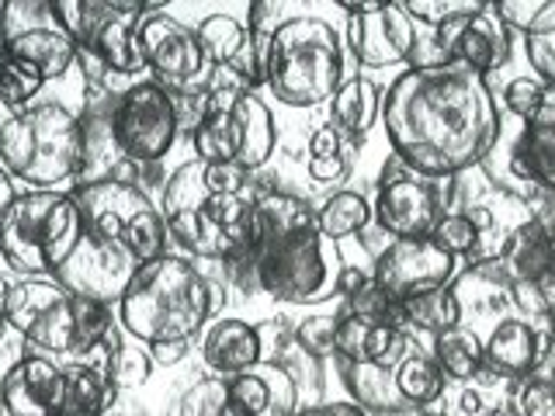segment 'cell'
<instances>
[{"instance_id": "cell-50", "label": "cell", "mask_w": 555, "mask_h": 416, "mask_svg": "<svg viewBox=\"0 0 555 416\" xmlns=\"http://www.w3.org/2000/svg\"><path fill=\"white\" fill-rule=\"evenodd\" d=\"M0 49H4V0H0Z\"/></svg>"}, {"instance_id": "cell-49", "label": "cell", "mask_w": 555, "mask_h": 416, "mask_svg": "<svg viewBox=\"0 0 555 416\" xmlns=\"http://www.w3.org/2000/svg\"><path fill=\"white\" fill-rule=\"evenodd\" d=\"M14 198H17V191H14V178H11V173H8L4 167H0V212H4V208H8Z\"/></svg>"}, {"instance_id": "cell-26", "label": "cell", "mask_w": 555, "mask_h": 416, "mask_svg": "<svg viewBox=\"0 0 555 416\" xmlns=\"http://www.w3.org/2000/svg\"><path fill=\"white\" fill-rule=\"evenodd\" d=\"M326 121L334 126L354 150L369 139L372 126L382 118V87L369 77H351L337 87L326 101Z\"/></svg>"}, {"instance_id": "cell-51", "label": "cell", "mask_w": 555, "mask_h": 416, "mask_svg": "<svg viewBox=\"0 0 555 416\" xmlns=\"http://www.w3.org/2000/svg\"><path fill=\"white\" fill-rule=\"evenodd\" d=\"M8 329H11V326H8V320H4V312H0V343H4V337H8Z\"/></svg>"}, {"instance_id": "cell-15", "label": "cell", "mask_w": 555, "mask_h": 416, "mask_svg": "<svg viewBox=\"0 0 555 416\" xmlns=\"http://www.w3.org/2000/svg\"><path fill=\"white\" fill-rule=\"evenodd\" d=\"M4 56H14L42 74L60 80L77 63V46L63 31L52 0H4Z\"/></svg>"}, {"instance_id": "cell-47", "label": "cell", "mask_w": 555, "mask_h": 416, "mask_svg": "<svg viewBox=\"0 0 555 416\" xmlns=\"http://www.w3.org/2000/svg\"><path fill=\"white\" fill-rule=\"evenodd\" d=\"M295 416H372V413H364L351 399H334V403H306Z\"/></svg>"}, {"instance_id": "cell-33", "label": "cell", "mask_w": 555, "mask_h": 416, "mask_svg": "<svg viewBox=\"0 0 555 416\" xmlns=\"http://www.w3.org/2000/svg\"><path fill=\"white\" fill-rule=\"evenodd\" d=\"M369 222H372V202L364 198L361 191L340 187L317 205V230L330 243H340L354 233H364Z\"/></svg>"}, {"instance_id": "cell-10", "label": "cell", "mask_w": 555, "mask_h": 416, "mask_svg": "<svg viewBox=\"0 0 555 416\" xmlns=\"http://www.w3.org/2000/svg\"><path fill=\"white\" fill-rule=\"evenodd\" d=\"M195 160L236 164L257 173L278 146V126L264 98L243 87H216L202 101V118L191 129Z\"/></svg>"}, {"instance_id": "cell-31", "label": "cell", "mask_w": 555, "mask_h": 416, "mask_svg": "<svg viewBox=\"0 0 555 416\" xmlns=\"http://www.w3.org/2000/svg\"><path fill=\"white\" fill-rule=\"evenodd\" d=\"M444 375L438 368V361L430 358V351H421L416 343L406 347V354L396 364V386L399 395L406 399L410 410H427L444 395Z\"/></svg>"}, {"instance_id": "cell-7", "label": "cell", "mask_w": 555, "mask_h": 416, "mask_svg": "<svg viewBox=\"0 0 555 416\" xmlns=\"http://www.w3.org/2000/svg\"><path fill=\"white\" fill-rule=\"evenodd\" d=\"M83 135L80 115L60 101H35L31 108L0 121V167L28 191H63L80 181Z\"/></svg>"}, {"instance_id": "cell-40", "label": "cell", "mask_w": 555, "mask_h": 416, "mask_svg": "<svg viewBox=\"0 0 555 416\" xmlns=\"http://www.w3.org/2000/svg\"><path fill=\"white\" fill-rule=\"evenodd\" d=\"M170 416H225V378L205 375L173 403Z\"/></svg>"}, {"instance_id": "cell-5", "label": "cell", "mask_w": 555, "mask_h": 416, "mask_svg": "<svg viewBox=\"0 0 555 416\" xmlns=\"http://www.w3.org/2000/svg\"><path fill=\"white\" fill-rule=\"evenodd\" d=\"M118 326L146 347L191 343L216 312V291L188 257L164 253L132 277L118 302Z\"/></svg>"}, {"instance_id": "cell-12", "label": "cell", "mask_w": 555, "mask_h": 416, "mask_svg": "<svg viewBox=\"0 0 555 416\" xmlns=\"http://www.w3.org/2000/svg\"><path fill=\"white\" fill-rule=\"evenodd\" d=\"M514 31L496 17L493 4H486L476 14H465L434 28L427 39L416 31V46L410 66L413 69H434V66H462L476 77H490L511 60Z\"/></svg>"}, {"instance_id": "cell-36", "label": "cell", "mask_w": 555, "mask_h": 416, "mask_svg": "<svg viewBox=\"0 0 555 416\" xmlns=\"http://www.w3.org/2000/svg\"><path fill=\"white\" fill-rule=\"evenodd\" d=\"M493 11L511 31L525 39L555 35V0H493Z\"/></svg>"}, {"instance_id": "cell-30", "label": "cell", "mask_w": 555, "mask_h": 416, "mask_svg": "<svg viewBox=\"0 0 555 416\" xmlns=\"http://www.w3.org/2000/svg\"><path fill=\"white\" fill-rule=\"evenodd\" d=\"M430 358L451 381H476L486 372V351L476 329L451 326L444 334L430 337Z\"/></svg>"}, {"instance_id": "cell-54", "label": "cell", "mask_w": 555, "mask_h": 416, "mask_svg": "<svg viewBox=\"0 0 555 416\" xmlns=\"http://www.w3.org/2000/svg\"><path fill=\"white\" fill-rule=\"evenodd\" d=\"M104 416H108V413H104Z\"/></svg>"}, {"instance_id": "cell-4", "label": "cell", "mask_w": 555, "mask_h": 416, "mask_svg": "<svg viewBox=\"0 0 555 416\" xmlns=\"http://www.w3.org/2000/svg\"><path fill=\"white\" fill-rule=\"evenodd\" d=\"M254 173L236 164L188 160L160 191V216L178 247L198 260H225L247 250L254 233Z\"/></svg>"}, {"instance_id": "cell-21", "label": "cell", "mask_w": 555, "mask_h": 416, "mask_svg": "<svg viewBox=\"0 0 555 416\" xmlns=\"http://www.w3.org/2000/svg\"><path fill=\"white\" fill-rule=\"evenodd\" d=\"M198 42L205 49L208 63L222 74H230L236 87L243 91H257L264 87V56L254 42L250 28L236 22L233 14H208L195 28Z\"/></svg>"}, {"instance_id": "cell-24", "label": "cell", "mask_w": 555, "mask_h": 416, "mask_svg": "<svg viewBox=\"0 0 555 416\" xmlns=\"http://www.w3.org/2000/svg\"><path fill=\"white\" fill-rule=\"evenodd\" d=\"M406 329H396L389 323L378 320H364L351 316V312L340 309L337 320V334H334V358L337 361H351V364H399V358L406 354L410 347Z\"/></svg>"}, {"instance_id": "cell-27", "label": "cell", "mask_w": 555, "mask_h": 416, "mask_svg": "<svg viewBox=\"0 0 555 416\" xmlns=\"http://www.w3.org/2000/svg\"><path fill=\"white\" fill-rule=\"evenodd\" d=\"M337 372H340L347 395H351V403H358L364 413H410L406 399L399 395L392 364L337 361Z\"/></svg>"}, {"instance_id": "cell-20", "label": "cell", "mask_w": 555, "mask_h": 416, "mask_svg": "<svg viewBox=\"0 0 555 416\" xmlns=\"http://www.w3.org/2000/svg\"><path fill=\"white\" fill-rule=\"evenodd\" d=\"M302 406L299 386L282 361H257L225 378V416H295Z\"/></svg>"}, {"instance_id": "cell-35", "label": "cell", "mask_w": 555, "mask_h": 416, "mask_svg": "<svg viewBox=\"0 0 555 416\" xmlns=\"http://www.w3.org/2000/svg\"><path fill=\"white\" fill-rule=\"evenodd\" d=\"M121 334H126V329L115 326L112 334L104 337V343H101L104 361L98 364V368L108 375V381L115 389L143 386V381L150 378V372H153V358H150L146 347H139V340L126 343V340H121Z\"/></svg>"}, {"instance_id": "cell-38", "label": "cell", "mask_w": 555, "mask_h": 416, "mask_svg": "<svg viewBox=\"0 0 555 416\" xmlns=\"http://www.w3.org/2000/svg\"><path fill=\"white\" fill-rule=\"evenodd\" d=\"M42 83L46 80L35 66L0 52V104L11 108V115L31 108L35 98H39V91H42Z\"/></svg>"}, {"instance_id": "cell-41", "label": "cell", "mask_w": 555, "mask_h": 416, "mask_svg": "<svg viewBox=\"0 0 555 416\" xmlns=\"http://www.w3.org/2000/svg\"><path fill=\"white\" fill-rule=\"evenodd\" d=\"M337 320L340 312H320V316H306L299 326L292 329V340L302 354L309 358H330L334 354V334H337Z\"/></svg>"}, {"instance_id": "cell-28", "label": "cell", "mask_w": 555, "mask_h": 416, "mask_svg": "<svg viewBox=\"0 0 555 416\" xmlns=\"http://www.w3.org/2000/svg\"><path fill=\"white\" fill-rule=\"evenodd\" d=\"M63 399L52 416H104L112 410V399L118 389L94 361H69L63 364Z\"/></svg>"}, {"instance_id": "cell-25", "label": "cell", "mask_w": 555, "mask_h": 416, "mask_svg": "<svg viewBox=\"0 0 555 416\" xmlns=\"http://www.w3.org/2000/svg\"><path fill=\"white\" fill-rule=\"evenodd\" d=\"M202 361L208 364V372H216L219 378H233L240 372L254 368L257 361H264L260 326L240 316L212 320L202 334Z\"/></svg>"}, {"instance_id": "cell-32", "label": "cell", "mask_w": 555, "mask_h": 416, "mask_svg": "<svg viewBox=\"0 0 555 416\" xmlns=\"http://www.w3.org/2000/svg\"><path fill=\"white\" fill-rule=\"evenodd\" d=\"M462 299L455 288H438L427 295H416L410 302H399V326L403 329H421V334L438 337L451 326H462Z\"/></svg>"}, {"instance_id": "cell-16", "label": "cell", "mask_w": 555, "mask_h": 416, "mask_svg": "<svg viewBox=\"0 0 555 416\" xmlns=\"http://www.w3.org/2000/svg\"><path fill=\"white\" fill-rule=\"evenodd\" d=\"M444 216L441 191L434 181L406 170L396 160V170H382L372 219L392 239H427Z\"/></svg>"}, {"instance_id": "cell-14", "label": "cell", "mask_w": 555, "mask_h": 416, "mask_svg": "<svg viewBox=\"0 0 555 416\" xmlns=\"http://www.w3.org/2000/svg\"><path fill=\"white\" fill-rule=\"evenodd\" d=\"M181 129V112L160 83L139 80L118 91L112 108L115 146L132 167H156L170 153Z\"/></svg>"}, {"instance_id": "cell-48", "label": "cell", "mask_w": 555, "mask_h": 416, "mask_svg": "<svg viewBox=\"0 0 555 416\" xmlns=\"http://www.w3.org/2000/svg\"><path fill=\"white\" fill-rule=\"evenodd\" d=\"M150 351V358H153V364H178V361H184L188 358V351H191V343H156V347H146Z\"/></svg>"}, {"instance_id": "cell-37", "label": "cell", "mask_w": 555, "mask_h": 416, "mask_svg": "<svg viewBox=\"0 0 555 416\" xmlns=\"http://www.w3.org/2000/svg\"><path fill=\"white\" fill-rule=\"evenodd\" d=\"M486 225H490V216H482V212H444L441 222L434 225L430 239L438 243L444 253L459 260L479 247Z\"/></svg>"}, {"instance_id": "cell-13", "label": "cell", "mask_w": 555, "mask_h": 416, "mask_svg": "<svg viewBox=\"0 0 555 416\" xmlns=\"http://www.w3.org/2000/svg\"><path fill=\"white\" fill-rule=\"evenodd\" d=\"M139 49H143V63L153 74V83H160L173 101H202L212 91L216 66L208 63L195 28H188L173 14H164V8L150 11L139 22Z\"/></svg>"}, {"instance_id": "cell-44", "label": "cell", "mask_w": 555, "mask_h": 416, "mask_svg": "<svg viewBox=\"0 0 555 416\" xmlns=\"http://www.w3.org/2000/svg\"><path fill=\"white\" fill-rule=\"evenodd\" d=\"M542 98H545V83L538 80L534 74L507 80V83H503V94H500L503 108H507L511 115H517V118H525V121L538 112Z\"/></svg>"}, {"instance_id": "cell-18", "label": "cell", "mask_w": 555, "mask_h": 416, "mask_svg": "<svg viewBox=\"0 0 555 416\" xmlns=\"http://www.w3.org/2000/svg\"><path fill=\"white\" fill-rule=\"evenodd\" d=\"M416 31H421V25L406 14L403 4H396V0L382 4L378 0L375 11L347 17L344 42L364 69H389L399 63H410Z\"/></svg>"}, {"instance_id": "cell-53", "label": "cell", "mask_w": 555, "mask_h": 416, "mask_svg": "<svg viewBox=\"0 0 555 416\" xmlns=\"http://www.w3.org/2000/svg\"><path fill=\"white\" fill-rule=\"evenodd\" d=\"M427 416H455V413H427Z\"/></svg>"}, {"instance_id": "cell-23", "label": "cell", "mask_w": 555, "mask_h": 416, "mask_svg": "<svg viewBox=\"0 0 555 416\" xmlns=\"http://www.w3.org/2000/svg\"><path fill=\"white\" fill-rule=\"evenodd\" d=\"M511 170L528 191H555V83L545 87L538 112L525 121L511 146Z\"/></svg>"}, {"instance_id": "cell-52", "label": "cell", "mask_w": 555, "mask_h": 416, "mask_svg": "<svg viewBox=\"0 0 555 416\" xmlns=\"http://www.w3.org/2000/svg\"><path fill=\"white\" fill-rule=\"evenodd\" d=\"M548 381L555 386V358H548Z\"/></svg>"}, {"instance_id": "cell-22", "label": "cell", "mask_w": 555, "mask_h": 416, "mask_svg": "<svg viewBox=\"0 0 555 416\" xmlns=\"http://www.w3.org/2000/svg\"><path fill=\"white\" fill-rule=\"evenodd\" d=\"M63 364L49 354H25L0 375V410L8 416H52L63 399Z\"/></svg>"}, {"instance_id": "cell-45", "label": "cell", "mask_w": 555, "mask_h": 416, "mask_svg": "<svg viewBox=\"0 0 555 416\" xmlns=\"http://www.w3.org/2000/svg\"><path fill=\"white\" fill-rule=\"evenodd\" d=\"M528 63L534 69V77L545 87L555 83V35H538V39H525Z\"/></svg>"}, {"instance_id": "cell-11", "label": "cell", "mask_w": 555, "mask_h": 416, "mask_svg": "<svg viewBox=\"0 0 555 416\" xmlns=\"http://www.w3.org/2000/svg\"><path fill=\"white\" fill-rule=\"evenodd\" d=\"M164 4H112V0H52L63 31L74 39L77 52L101 63L108 77H132L146 69L139 49V22Z\"/></svg>"}, {"instance_id": "cell-29", "label": "cell", "mask_w": 555, "mask_h": 416, "mask_svg": "<svg viewBox=\"0 0 555 416\" xmlns=\"http://www.w3.org/2000/svg\"><path fill=\"white\" fill-rule=\"evenodd\" d=\"M496 260H500L503 274L511 277V285L514 282H545L548 271H552L555 250L545 239V233L528 219V222L517 225L507 243H503Z\"/></svg>"}, {"instance_id": "cell-8", "label": "cell", "mask_w": 555, "mask_h": 416, "mask_svg": "<svg viewBox=\"0 0 555 416\" xmlns=\"http://www.w3.org/2000/svg\"><path fill=\"white\" fill-rule=\"evenodd\" d=\"M344 83V39L317 14L285 17L274 28L264 87L288 108H317L337 94Z\"/></svg>"}, {"instance_id": "cell-3", "label": "cell", "mask_w": 555, "mask_h": 416, "mask_svg": "<svg viewBox=\"0 0 555 416\" xmlns=\"http://www.w3.org/2000/svg\"><path fill=\"white\" fill-rule=\"evenodd\" d=\"M243 288L257 285L285 306H323L337 295L344 257L317 230V208L292 191H268L254 208L247 250L225 260Z\"/></svg>"}, {"instance_id": "cell-46", "label": "cell", "mask_w": 555, "mask_h": 416, "mask_svg": "<svg viewBox=\"0 0 555 416\" xmlns=\"http://www.w3.org/2000/svg\"><path fill=\"white\" fill-rule=\"evenodd\" d=\"M531 222L545 233L555 250V191H534L531 195Z\"/></svg>"}, {"instance_id": "cell-42", "label": "cell", "mask_w": 555, "mask_h": 416, "mask_svg": "<svg viewBox=\"0 0 555 416\" xmlns=\"http://www.w3.org/2000/svg\"><path fill=\"white\" fill-rule=\"evenodd\" d=\"M406 14L413 17L416 25L424 28H441L448 22H455V17H465V14H476L482 11L486 4L482 0H406Z\"/></svg>"}, {"instance_id": "cell-34", "label": "cell", "mask_w": 555, "mask_h": 416, "mask_svg": "<svg viewBox=\"0 0 555 416\" xmlns=\"http://www.w3.org/2000/svg\"><path fill=\"white\" fill-rule=\"evenodd\" d=\"M354 167V146L330 126H320L317 132L309 135V178L317 184H340L347 181V173Z\"/></svg>"}, {"instance_id": "cell-19", "label": "cell", "mask_w": 555, "mask_h": 416, "mask_svg": "<svg viewBox=\"0 0 555 416\" xmlns=\"http://www.w3.org/2000/svg\"><path fill=\"white\" fill-rule=\"evenodd\" d=\"M555 347V316L548 320H520L507 316L493 326V334L482 340L486 351V375L496 378H528L548 364Z\"/></svg>"}, {"instance_id": "cell-6", "label": "cell", "mask_w": 555, "mask_h": 416, "mask_svg": "<svg viewBox=\"0 0 555 416\" xmlns=\"http://www.w3.org/2000/svg\"><path fill=\"white\" fill-rule=\"evenodd\" d=\"M0 312L14 334H22L31 347H39V354L49 358L91 354L118 326V312L112 306L66 291L52 277L14 282Z\"/></svg>"}, {"instance_id": "cell-1", "label": "cell", "mask_w": 555, "mask_h": 416, "mask_svg": "<svg viewBox=\"0 0 555 416\" xmlns=\"http://www.w3.org/2000/svg\"><path fill=\"white\" fill-rule=\"evenodd\" d=\"M382 129L406 170L448 181L490 160L503 115L486 77L462 66H410L382 91Z\"/></svg>"}, {"instance_id": "cell-9", "label": "cell", "mask_w": 555, "mask_h": 416, "mask_svg": "<svg viewBox=\"0 0 555 416\" xmlns=\"http://www.w3.org/2000/svg\"><path fill=\"white\" fill-rule=\"evenodd\" d=\"M80 243L69 191H25L0 212V260L25 277H56Z\"/></svg>"}, {"instance_id": "cell-2", "label": "cell", "mask_w": 555, "mask_h": 416, "mask_svg": "<svg viewBox=\"0 0 555 416\" xmlns=\"http://www.w3.org/2000/svg\"><path fill=\"white\" fill-rule=\"evenodd\" d=\"M80 208V243L52 282L104 306H118L132 277L167 253V222L146 187L98 181L69 187Z\"/></svg>"}, {"instance_id": "cell-39", "label": "cell", "mask_w": 555, "mask_h": 416, "mask_svg": "<svg viewBox=\"0 0 555 416\" xmlns=\"http://www.w3.org/2000/svg\"><path fill=\"white\" fill-rule=\"evenodd\" d=\"M511 416H555V386L548 375H528L511 381L507 395Z\"/></svg>"}, {"instance_id": "cell-43", "label": "cell", "mask_w": 555, "mask_h": 416, "mask_svg": "<svg viewBox=\"0 0 555 416\" xmlns=\"http://www.w3.org/2000/svg\"><path fill=\"white\" fill-rule=\"evenodd\" d=\"M511 302L520 320H548L555 316V288L545 282H514Z\"/></svg>"}, {"instance_id": "cell-17", "label": "cell", "mask_w": 555, "mask_h": 416, "mask_svg": "<svg viewBox=\"0 0 555 416\" xmlns=\"http://www.w3.org/2000/svg\"><path fill=\"white\" fill-rule=\"evenodd\" d=\"M459 260L444 253L430 236L427 239H389L375 253L372 282L389 295L392 302H410L416 295L448 288L455 277Z\"/></svg>"}]
</instances>
